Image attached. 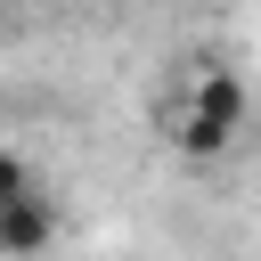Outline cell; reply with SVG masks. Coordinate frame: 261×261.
Returning <instances> with one entry per match:
<instances>
[{"label":"cell","instance_id":"obj_1","mask_svg":"<svg viewBox=\"0 0 261 261\" xmlns=\"http://www.w3.org/2000/svg\"><path fill=\"white\" fill-rule=\"evenodd\" d=\"M245 130V82L237 73H204L196 82V98H188V114H179V155H220L228 139Z\"/></svg>","mask_w":261,"mask_h":261},{"label":"cell","instance_id":"obj_2","mask_svg":"<svg viewBox=\"0 0 261 261\" xmlns=\"http://www.w3.org/2000/svg\"><path fill=\"white\" fill-rule=\"evenodd\" d=\"M49 237H57V212H49V196H33V188H24V196H8V204H0V261H24V253H41Z\"/></svg>","mask_w":261,"mask_h":261},{"label":"cell","instance_id":"obj_3","mask_svg":"<svg viewBox=\"0 0 261 261\" xmlns=\"http://www.w3.org/2000/svg\"><path fill=\"white\" fill-rule=\"evenodd\" d=\"M24 188H33V171H24V155H0V204H8V196H24Z\"/></svg>","mask_w":261,"mask_h":261}]
</instances>
